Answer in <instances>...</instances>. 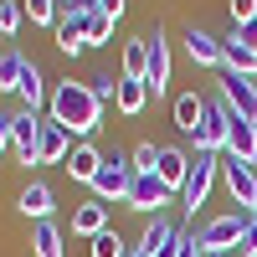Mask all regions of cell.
<instances>
[{
	"label": "cell",
	"instance_id": "6da1fadb",
	"mask_svg": "<svg viewBox=\"0 0 257 257\" xmlns=\"http://www.w3.org/2000/svg\"><path fill=\"white\" fill-rule=\"evenodd\" d=\"M47 108H52V123H62L67 134H77V144L93 134V128L103 123V103L93 98L88 82H72V77H62L52 98H47Z\"/></svg>",
	"mask_w": 257,
	"mask_h": 257
},
{
	"label": "cell",
	"instance_id": "7a4b0ae2",
	"mask_svg": "<svg viewBox=\"0 0 257 257\" xmlns=\"http://www.w3.org/2000/svg\"><path fill=\"white\" fill-rule=\"evenodd\" d=\"M247 216L252 211H242V206H231V211H221V216H211V221H201L196 226V242L206 247V252H237V242H242V231H247Z\"/></svg>",
	"mask_w": 257,
	"mask_h": 257
},
{
	"label": "cell",
	"instance_id": "3957f363",
	"mask_svg": "<svg viewBox=\"0 0 257 257\" xmlns=\"http://www.w3.org/2000/svg\"><path fill=\"white\" fill-rule=\"evenodd\" d=\"M128 185H134V160L113 149V155H103V170L93 175L88 190H93V201H103V206H108V201H123L128 206Z\"/></svg>",
	"mask_w": 257,
	"mask_h": 257
},
{
	"label": "cell",
	"instance_id": "277c9868",
	"mask_svg": "<svg viewBox=\"0 0 257 257\" xmlns=\"http://www.w3.org/2000/svg\"><path fill=\"white\" fill-rule=\"evenodd\" d=\"M216 170H221V155H206V149H196V155H190V175H185L180 196H175L190 216H196V206H206L211 185H216Z\"/></svg>",
	"mask_w": 257,
	"mask_h": 257
},
{
	"label": "cell",
	"instance_id": "5b68a950",
	"mask_svg": "<svg viewBox=\"0 0 257 257\" xmlns=\"http://www.w3.org/2000/svg\"><path fill=\"white\" fill-rule=\"evenodd\" d=\"M41 118L36 108H16L11 113V155L21 165H41Z\"/></svg>",
	"mask_w": 257,
	"mask_h": 257
},
{
	"label": "cell",
	"instance_id": "8992f818",
	"mask_svg": "<svg viewBox=\"0 0 257 257\" xmlns=\"http://www.w3.org/2000/svg\"><path fill=\"white\" fill-rule=\"evenodd\" d=\"M231 113L226 108V98H206V123H201V134H196V149H206V155H226V139H231Z\"/></svg>",
	"mask_w": 257,
	"mask_h": 257
},
{
	"label": "cell",
	"instance_id": "52a82bcc",
	"mask_svg": "<svg viewBox=\"0 0 257 257\" xmlns=\"http://www.w3.org/2000/svg\"><path fill=\"white\" fill-rule=\"evenodd\" d=\"M221 180L231 190V206L242 211H257V165L237 160V155H221Z\"/></svg>",
	"mask_w": 257,
	"mask_h": 257
},
{
	"label": "cell",
	"instance_id": "ba28073f",
	"mask_svg": "<svg viewBox=\"0 0 257 257\" xmlns=\"http://www.w3.org/2000/svg\"><path fill=\"white\" fill-rule=\"evenodd\" d=\"M149 41V67H144V88H149V98H165L170 93V67H175V62H170V41H165V31L155 26L144 36Z\"/></svg>",
	"mask_w": 257,
	"mask_h": 257
},
{
	"label": "cell",
	"instance_id": "9c48e42d",
	"mask_svg": "<svg viewBox=\"0 0 257 257\" xmlns=\"http://www.w3.org/2000/svg\"><path fill=\"white\" fill-rule=\"evenodd\" d=\"M216 93L226 98V108L237 113V118H252V123H257V82H252V77L221 72V77H216Z\"/></svg>",
	"mask_w": 257,
	"mask_h": 257
},
{
	"label": "cell",
	"instance_id": "30bf717a",
	"mask_svg": "<svg viewBox=\"0 0 257 257\" xmlns=\"http://www.w3.org/2000/svg\"><path fill=\"white\" fill-rule=\"evenodd\" d=\"M170 201H175V190H170L160 175H134V185H128V206L144 211V216H160Z\"/></svg>",
	"mask_w": 257,
	"mask_h": 257
},
{
	"label": "cell",
	"instance_id": "8fae6325",
	"mask_svg": "<svg viewBox=\"0 0 257 257\" xmlns=\"http://www.w3.org/2000/svg\"><path fill=\"white\" fill-rule=\"evenodd\" d=\"M221 72H242V77H257V52L242 41V31L231 26V36H221Z\"/></svg>",
	"mask_w": 257,
	"mask_h": 257
},
{
	"label": "cell",
	"instance_id": "7c38bea8",
	"mask_svg": "<svg viewBox=\"0 0 257 257\" xmlns=\"http://www.w3.org/2000/svg\"><path fill=\"white\" fill-rule=\"evenodd\" d=\"M175 237H180V226L170 221V216H149L144 237H139V252H144V257H165L170 247H175Z\"/></svg>",
	"mask_w": 257,
	"mask_h": 257
},
{
	"label": "cell",
	"instance_id": "4fadbf2b",
	"mask_svg": "<svg viewBox=\"0 0 257 257\" xmlns=\"http://www.w3.org/2000/svg\"><path fill=\"white\" fill-rule=\"evenodd\" d=\"M185 57L196 62V67H221V36L190 26V31H185Z\"/></svg>",
	"mask_w": 257,
	"mask_h": 257
},
{
	"label": "cell",
	"instance_id": "5bb4252c",
	"mask_svg": "<svg viewBox=\"0 0 257 257\" xmlns=\"http://www.w3.org/2000/svg\"><path fill=\"white\" fill-rule=\"evenodd\" d=\"M62 170H67L72 180H82V185H93V175L103 170V149L82 139V144H72V155H67V165H62Z\"/></svg>",
	"mask_w": 257,
	"mask_h": 257
},
{
	"label": "cell",
	"instance_id": "9a60e30c",
	"mask_svg": "<svg viewBox=\"0 0 257 257\" xmlns=\"http://www.w3.org/2000/svg\"><path fill=\"white\" fill-rule=\"evenodd\" d=\"M21 216H31V221H52V206H57V196H52V185L47 180H31L26 190H21Z\"/></svg>",
	"mask_w": 257,
	"mask_h": 257
},
{
	"label": "cell",
	"instance_id": "2e32d148",
	"mask_svg": "<svg viewBox=\"0 0 257 257\" xmlns=\"http://www.w3.org/2000/svg\"><path fill=\"white\" fill-rule=\"evenodd\" d=\"M155 175L180 196V185H185V175H190V155H185V149H175V144H160V170H155Z\"/></svg>",
	"mask_w": 257,
	"mask_h": 257
},
{
	"label": "cell",
	"instance_id": "e0dca14e",
	"mask_svg": "<svg viewBox=\"0 0 257 257\" xmlns=\"http://www.w3.org/2000/svg\"><path fill=\"white\" fill-rule=\"evenodd\" d=\"M201 123H206V98H201V93H175V128L196 139Z\"/></svg>",
	"mask_w": 257,
	"mask_h": 257
},
{
	"label": "cell",
	"instance_id": "ac0fdd59",
	"mask_svg": "<svg viewBox=\"0 0 257 257\" xmlns=\"http://www.w3.org/2000/svg\"><path fill=\"white\" fill-rule=\"evenodd\" d=\"M72 231H77V237H103V231H108V206L88 196V201L72 211Z\"/></svg>",
	"mask_w": 257,
	"mask_h": 257
},
{
	"label": "cell",
	"instance_id": "d6986e66",
	"mask_svg": "<svg viewBox=\"0 0 257 257\" xmlns=\"http://www.w3.org/2000/svg\"><path fill=\"white\" fill-rule=\"evenodd\" d=\"M72 134H67V128H62V123H41V165H67V155H72V144H67Z\"/></svg>",
	"mask_w": 257,
	"mask_h": 257
},
{
	"label": "cell",
	"instance_id": "ffe728a7",
	"mask_svg": "<svg viewBox=\"0 0 257 257\" xmlns=\"http://www.w3.org/2000/svg\"><path fill=\"white\" fill-rule=\"evenodd\" d=\"M226 155H237V160L257 165V123H252V118H231V139H226Z\"/></svg>",
	"mask_w": 257,
	"mask_h": 257
},
{
	"label": "cell",
	"instance_id": "44dd1931",
	"mask_svg": "<svg viewBox=\"0 0 257 257\" xmlns=\"http://www.w3.org/2000/svg\"><path fill=\"white\" fill-rule=\"evenodd\" d=\"M31 257H67L62 252V226L57 221H36L31 226Z\"/></svg>",
	"mask_w": 257,
	"mask_h": 257
},
{
	"label": "cell",
	"instance_id": "7402d4cb",
	"mask_svg": "<svg viewBox=\"0 0 257 257\" xmlns=\"http://www.w3.org/2000/svg\"><path fill=\"white\" fill-rule=\"evenodd\" d=\"M57 47L67 52V57H77L82 47H88V31H82V16H62V21H57Z\"/></svg>",
	"mask_w": 257,
	"mask_h": 257
},
{
	"label": "cell",
	"instance_id": "603a6c76",
	"mask_svg": "<svg viewBox=\"0 0 257 257\" xmlns=\"http://www.w3.org/2000/svg\"><path fill=\"white\" fill-rule=\"evenodd\" d=\"M41 98H47V77H41L36 62H26V72H21V108H41Z\"/></svg>",
	"mask_w": 257,
	"mask_h": 257
},
{
	"label": "cell",
	"instance_id": "cb8c5ba5",
	"mask_svg": "<svg viewBox=\"0 0 257 257\" xmlns=\"http://www.w3.org/2000/svg\"><path fill=\"white\" fill-rule=\"evenodd\" d=\"M144 67H149V41L134 36V41L123 47V77H128V82H144Z\"/></svg>",
	"mask_w": 257,
	"mask_h": 257
},
{
	"label": "cell",
	"instance_id": "d4e9b609",
	"mask_svg": "<svg viewBox=\"0 0 257 257\" xmlns=\"http://www.w3.org/2000/svg\"><path fill=\"white\" fill-rule=\"evenodd\" d=\"M144 103H149V88L123 77V82H118V113H123V118H139V113H144Z\"/></svg>",
	"mask_w": 257,
	"mask_h": 257
},
{
	"label": "cell",
	"instance_id": "484cf974",
	"mask_svg": "<svg viewBox=\"0 0 257 257\" xmlns=\"http://www.w3.org/2000/svg\"><path fill=\"white\" fill-rule=\"evenodd\" d=\"M31 57L21 52H0V93H21V72H26Z\"/></svg>",
	"mask_w": 257,
	"mask_h": 257
},
{
	"label": "cell",
	"instance_id": "4316f807",
	"mask_svg": "<svg viewBox=\"0 0 257 257\" xmlns=\"http://www.w3.org/2000/svg\"><path fill=\"white\" fill-rule=\"evenodd\" d=\"M21 11L31 16V26H52V31H57V21H62L57 0H21Z\"/></svg>",
	"mask_w": 257,
	"mask_h": 257
},
{
	"label": "cell",
	"instance_id": "83f0119b",
	"mask_svg": "<svg viewBox=\"0 0 257 257\" xmlns=\"http://www.w3.org/2000/svg\"><path fill=\"white\" fill-rule=\"evenodd\" d=\"M82 31H88V47H103V41L113 36V21L103 11H88V16H82Z\"/></svg>",
	"mask_w": 257,
	"mask_h": 257
},
{
	"label": "cell",
	"instance_id": "f1b7e54d",
	"mask_svg": "<svg viewBox=\"0 0 257 257\" xmlns=\"http://www.w3.org/2000/svg\"><path fill=\"white\" fill-rule=\"evenodd\" d=\"M128 160H134V175H155V170H160V144H155V139H144Z\"/></svg>",
	"mask_w": 257,
	"mask_h": 257
},
{
	"label": "cell",
	"instance_id": "f546056e",
	"mask_svg": "<svg viewBox=\"0 0 257 257\" xmlns=\"http://www.w3.org/2000/svg\"><path fill=\"white\" fill-rule=\"evenodd\" d=\"M118 82H123V77H113V72H93V77H88V88H93L98 103H118Z\"/></svg>",
	"mask_w": 257,
	"mask_h": 257
},
{
	"label": "cell",
	"instance_id": "4dcf8cb0",
	"mask_svg": "<svg viewBox=\"0 0 257 257\" xmlns=\"http://www.w3.org/2000/svg\"><path fill=\"white\" fill-rule=\"evenodd\" d=\"M128 247H123V237H118V231L108 226V231H103V237H93V257H123Z\"/></svg>",
	"mask_w": 257,
	"mask_h": 257
},
{
	"label": "cell",
	"instance_id": "1f68e13d",
	"mask_svg": "<svg viewBox=\"0 0 257 257\" xmlns=\"http://www.w3.org/2000/svg\"><path fill=\"white\" fill-rule=\"evenodd\" d=\"M21 21H26V11H21L16 0H0V36H16Z\"/></svg>",
	"mask_w": 257,
	"mask_h": 257
},
{
	"label": "cell",
	"instance_id": "d6a6232c",
	"mask_svg": "<svg viewBox=\"0 0 257 257\" xmlns=\"http://www.w3.org/2000/svg\"><path fill=\"white\" fill-rule=\"evenodd\" d=\"M226 11H231V26H252V21H257V0H226Z\"/></svg>",
	"mask_w": 257,
	"mask_h": 257
},
{
	"label": "cell",
	"instance_id": "836d02e7",
	"mask_svg": "<svg viewBox=\"0 0 257 257\" xmlns=\"http://www.w3.org/2000/svg\"><path fill=\"white\" fill-rule=\"evenodd\" d=\"M237 257H257V211L247 216V231H242V242H237Z\"/></svg>",
	"mask_w": 257,
	"mask_h": 257
},
{
	"label": "cell",
	"instance_id": "e575fe53",
	"mask_svg": "<svg viewBox=\"0 0 257 257\" xmlns=\"http://www.w3.org/2000/svg\"><path fill=\"white\" fill-rule=\"evenodd\" d=\"M175 257H206V247L196 242V231H180L175 237Z\"/></svg>",
	"mask_w": 257,
	"mask_h": 257
},
{
	"label": "cell",
	"instance_id": "d590c367",
	"mask_svg": "<svg viewBox=\"0 0 257 257\" xmlns=\"http://www.w3.org/2000/svg\"><path fill=\"white\" fill-rule=\"evenodd\" d=\"M57 11H62V16H88L93 0H57Z\"/></svg>",
	"mask_w": 257,
	"mask_h": 257
},
{
	"label": "cell",
	"instance_id": "8d00e7d4",
	"mask_svg": "<svg viewBox=\"0 0 257 257\" xmlns=\"http://www.w3.org/2000/svg\"><path fill=\"white\" fill-rule=\"evenodd\" d=\"M93 11H103L108 21H118V16H123V0H93Z\"/></svg>",
	"mask_w": 257,
	"mask_h": 257
},
{
	"label": "cell",
	"instance_id": "74e56055",
	"mask_svg": "<svg viewBox=\"0 0 257 257\" xmlns=\"http://www.w3.org/2000/svg\"><path fill=\"white\" fill-rule=\"evenodd\" d=\"M11 149V113H0V155Z\"/></svg>",
	"mask_w": 257,
	"mask_h": 257
},
{
	"label": "cell",
	"instance_id": "f35d334b",
	"mask_svg": "<svg viewBox=\"0 0 257 257\" xmlns=\"http://www.w3.org/2000/svg\"><path fill=\"white\" fill-rule=\"evenodd\" d=\"M242 41H247V47L257 52V21H252V26H242Z\"/></svg>",
	"mask_w": 257,
	"mask_h": 257
},
{
	"label": "cell",
	"instance_id": "ab89813d",
	"mask_svg": "<svg viewBox=\"0 0 257 257\" xmlns=\"http://www.w3.org/2000/svg\"><path fill=\"white\" fill-rule=\"evenodd\" d=\"M123 257H144V252H139V247H128V252H123Z\"/></svg>",
	"mask_w": 257,
	"mask_h": 257
}]
</instances>
